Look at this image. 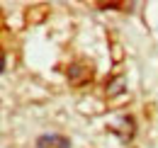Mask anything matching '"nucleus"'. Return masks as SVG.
Here are the masks:
<instances>
[{"instance_id": "nucleus-1", "label": "nucleus", "mask_w": 158, "mask_h": 148, "mask_svg": "<svg viewBox=\"0 0 158 148\" xmlns=\"http://www.w3.org/2000/svg\"><path fill=\"white\" fill-rule=\"evenodd\" d=\"M37 148H71V141L59 134H46L37 141Z\"/></svg>"}, {"instance_id": "nucleus-3", "label": "nucleus", "mask_w": 158, "mask_h": 148, "mask_svg": "<svg viewBox=\"0 0 158 148\" xmlns=\"http://www.w3.org/2000/svg\"><path fill=\"white\" fill-rule=\"evenodd\" d=\"M98 7H102V10H107V7H112V10H127L129 5L127 2H98Z\"/></svg>"}, {"instance_id": "nucleus-2", "label": "nucleus", "mask_w": 158, "mask_h": 148, "mask_svg": "<svg viewBox=\"0 0 158 148\" xmlns=\"http://www.w3.org/2000/svg\"><path fill=\"white\" fill-rule=\"evenodd\" d=\"M68 80L73 85H85L88 80H93V68H88V66H73L68 71Z\"/></svg>"}]
</instances>
